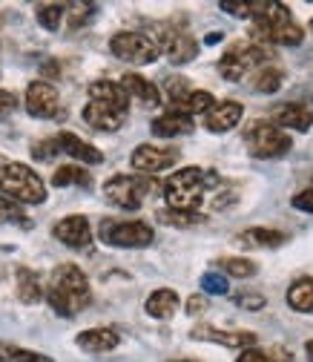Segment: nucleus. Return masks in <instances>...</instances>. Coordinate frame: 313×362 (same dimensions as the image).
I'll use <instances>...</instances> for the list:
<instances>
[{
    "label": "nucleus",
    "mask_w": 313,
    "mask_h": 362,
    "mask_svg": "<svg viewBox=\"0 0 313 362\" xmlns=\"http://www.w3.org/2000/svg\"><path fill=\"white\" fill-rule=\"evenodd\" d=\"M221 37H225V35H221V32H210V35L204 37V43H207V47H213V43H218Z\"/></svg>",
    "instance_id": "nucleus-43"
},
{
    "label": "nucleus",
    "mask_w": 313,
    "mask_h": 362,
    "mask_svg": "<svg viewBox=\"0 0 313 362\" xmlns=\"http://www.w3.org/2000/svg\"><path fill=\"white\" fill-rule=\"evenodd\" d=\"M271 124H276L279 129H299L307 132L313 127V110L305 104H279L271 112Z\"/></svg>",
    "instance_id": "nucleus-16"
},
{
    "label": "nucleus",
    "mask_w": 313,
    "mask_h": 362,
    "mask_svg": "<svg viewBox=\"0 0 313 362\" xmlns=\"http://www.w3.org/2000/svg\"><path fill=\"white\" fill-rule=\"evenodd\" d=\"M264 61H273V52L267 47H261V43L244 40V43H236V47H230L225 55H221L218 72L225 81H242L253 69H261Z\"/></svg>",
    "instance_id": "nucleus-7"
},
{
    "label": "nucleus",
    "mask_w": 313,
    "mask_h": 362,
    "mask_svg": "<svg viewBox=\"0 0 313 362\" xmlns=\"http://www.w3.org/2000/svg\"><path fill=\"white\" fill-rule=\"evenodd\" d=\"M236 362H293V354L285 348H244Z\"/></svg>",
    "instance_id": "nucleus-30"
},
{
    "label": "nucleus",
    "mask_w": 313,
    "mask_h": 362,
    "mask_svg": "<svg viewBox=\"0 0 313 362\" xmlns=\"http://www.w3.org/2000/svg\"><path fill=\"white\" fill-rule=\"evenodd\" d=\"M190 339L215 342V345H225V348L244 351V348H253L259 337H256L253 331H221V328H215V325H196V328L190 331Z\"/></svg>",
    "instance_id": "nucleus-14"
},
{
    "label": "nucleus",
    "mask_w": 313,
    "mask_h": 362,
    "mask_svg": "<svg viewBox=\"0 0 313 362\" xmlns=\"http://www.w3.org/2000/svg\"><path fill=\"white\" fill-rule=\"evenodd\" d=\"M83 121H86L89 127L101 129V132H115V129L124 127L126 112L118 110V107H110V104H104V101H89V104L83 107Z\"/></svg>",
    "instance_id": "nucleus-15"
},
{
    "label": "nucleus",
    "mask_w": 313,
    "mask_h": 362,
    "mask_svg": "<svg viewBox=\"0 0 313 362\" xmlns=\"http://www.w3.org/2000/svg\"><path fill=\"white\" fill-rule=\"evenodd\" d=\"M15 107H18V95L6 93V89H0V112H12Z\"/></svg>",
    "instance_id": "nucleus-41"
},
{
    "label": "nucleus",
    "mask_w": 313,
    "mask_h": 362,
    "mask_svg": "<svg viewBox=\"0 0 313 362\" xmlns=\"http://www.w3.org/2000/svg\"><path fill=\"white\" fill-rule=\"evenodd\" d=\"M15 279H18V299H20L23 305H37V302L43 299V285H40V279H37L35 270L18 267V270H15Z\"/></svg>",
    "instance_id": "nucleus-25"
},
{
    "label": "nucleus",
    "mask_w": 313,
    "mask_h": 362,
    "mask_svg": "<svg viewBox=\"0 0 313 362\" xmlns=\"http://www.w3.org/2000/svg\"><path fill=\"white\" fill-rule=\"evenodd\" d=\"M233 299H236L239 308H247V310H259V308L267 305V299H264L261 293H253V291H242V293H236Z\"/></svg>",
    "instance_id": "nucleus-39"
},
{
    "label": "nucleus",
    "mask_w": 313,
    "mask_h": 362,
    "mask_svg": "<svg viewBox=\"0 0 313 362\" xmlns=\"http://www.w3.org/2000/svg\"><path fill=\"white\" fill-rule=\"evenodd\" d=\"M288 236L282 230H273V228H250L244 233L236 236V245L247 247V250H256V247H279L285 245Z\"/></svg>",
    "instance_id": "nucleus-24"
},
{
    "label": "nucleus",
    "mask_w": 313,
    "mask_h": 362,
    "mask_svg": "<svg viewBox=\"0 0 313 362\" xmlns=\"http://www.w3.org/2000/svg\"><path fill=\"white\" fill-rule=\"evenodd\" d=\"M37 23L43 26V29H49V32H58V26H61V21H64V12H66V6L64 4H37Z\"/></svg>",
    "instance_id": "nucleus-33"
},
{
    "label": "nucleus",
    "mask_w": 313,
    "mask_h": 362,
    "mask_svg": "<svg viewBox=\"0 0 313 362\" xmlns=\"http://www.w3.org/2000/svg\"><path fill=\"white\" fill-rule=\"evenodd\" d=\"M55 141H58V150L64 156H72L75 161H83V164H101L104 161V153L98 147H93L89 141L78 139L75 132H58Z\"/></svg>",
    "instance_id": "nucleus-19"
},
{
    "label": "nucleus",
    "mask_w": 313,
    "mask_h": 362,
    "mask_svg": "<svg viewBox=\"0 0 313 362\" xmlns=\"http://www.w3.org/2000/svg\"><path fill=\"white\" fill-rule=\"evenodd\" d=\"M26 112L35 118H55L61 112V95H58L55 83L32 81L26 86Z\"/></svg>",
    "instance_id": "nucleus-11"
},
{
    "label": "nucleus",
    "mask_w": 313,
    "mask_h": 362,
    "mask_svg": "<svg viewBox=\"0 0 313 362\" xmlns=\"http://www.w3.org/2000/svg\"><path fill=\"white\" fill-rule=\"evenodd\" d=\"M150 190H153L150 175H124V173H118L104 185V196L121 210H138Z\"/></svg>",
    "instance_id": "nucleus-9"
},
{
    "label": "nucleus",
    "mask_w": 313,
    "mask_h": 362,
    "mask_svg": "<svg viewBox=\"0 0 313 362\" xmlns=\"http://www.w3.org/2000/svg\"><path fill=\"white\" fill-rule=\"evenodd\" d=\"M175 147H155V144H138L129 156V164L136 167L138 173H164L178 161Z\"/></svg>",
    "instance_id": "nucleus-12"
},
{
    "label": "nucleus",
    "mask_w": 313,
    "mask_h": 362,
    "mask_svg": "<svg viewBox=\"0 0 313 362\" xmlns=\"http://www.w3.org/2000/svg\"><path fill=\"white\" fill-rule=\"evenodd\" d=\"M288 305L299 313H313V276H302L288 288Z\"/></svg>",
    "instance_id": "nucleus-26"
},
{
    "label": "nucleus",
    "mask_w": 313,
    "mask_h": 362,
    "mask_svg": "<svg viewBox=\"0 0 313 362\" xmlns=\"http://www.w3.org/2000/svg\"><path fill=\"white\" fill-rule=\"evenodd\" d=\"M215 267H221L218 274H225V276H236V279H250V276H256V262H250V259H242V256H225V259H218V264Z\"/></svg>",
    "instance_id": "nucleus-29"
},
{
    "label": "nucleus",
    "mask_w": 313,
    "mask_h": 362,
    "mask_svg": "<svg viewBox=\"0 0 313 362\" xmlns=\"http://www.w3.org/2000/svg\"><path fill=\"white\" fill-rule=\"evenodd\" d=\"M193 118L178 112V110H167L161 112L158 118H153V132L158 135V139H175V135H187L193 132Z\"/></svg>",
    "instance_id": "nucleus-21"
},
{
    "label": "nucleus",
    "mask_w": 313,
    "mask_h": 362,
    "mask_svg": "<svg viewBox=\"0 0 313 362\" xmlns=\"http://www.w3.org/2000/svg\"><path fill=\"white\" fill-rule=\"evenodd\" d=\"M178 305H182V299H178V293L172 288H158L144 302V310H147V316H153V320H170V316L178 310Z\"/></svg>",
    "instance_id": "nucleus-22"
},
{
    "label": "nucleus",
    "mask_w": 313,
    "mask_h": 362,
    "mask_svg": "<svg viewBox=\"0 0 313 362\" xmlns=\"http://www.w3.org/2000/svg\"><path fill=\"white\" fill-rule=\"evenodd\" d=\"M213 107H215V98L207 93V89H193L187 104H184V112L193 118V115H207Z\"/></svg>",
    "instance_id": "nucleus-34"
},
{
    "label": "nucleus",
    "mask_w": 313,
    "mask_h": 362,
    "mask_svg": "<svg viewBox=\"0 0 313 362\" xmlns=\"http://www.w3.org/2000/svg\"><path fill=\"white\" fill-rule=\"evenodd\" d=\"M147 37L158 47V52H164L172 64H190L199 55V43L187 35V29L182 23H150L147 26Z\"/></svg>",
    "instance_id": "nucleus-5"
},
{
    "label": "nucleus",
    "mask_w": 313,
    "mask_h": 362,
    "mask_svg": "<svg viewBox=\"0 0 313 362\" xmlns=\"http://www.w3.org/2000/svg\"><path fill=\"white\" fill-rule=\"evenodd\" d=\"M158 218L164 221V224H170V228H190V224H199V221H204V216L201 213H178V210H158Z\"/></svg>",
    "instance_id": "nucleus-35"
},
{
    "label": "nucleus",
    "mask_w": 313,
    "mask_h": 362,
    "mask_svg": "<svg viewBox=\"0 0 313 362\" xmlns=\"http://www.w3.org/2000/svg\"><path fill=\"white\" fill-rule=\"evenodd\" d=\"M0 193L18 202L20 207L47 202V185H43V178L32 167H26L20 161H9V158H0Z\"/></svg>",
    "instance_id": "nucleus-4"
},
{
    "label": "nucleus",
    "mask_w": 313,
    "mask_h": 362,
    "mask_svg": "<svg viewBox=\"0 0 313 362\" xmlns=\"http://www.w3.org/2000/svg\"><path fill=\"white\" fill-rule=\"evenodd\" d=\"M204 308H207V299L201 293H196V296L187 299V313H201Z\"/></svg>",
    "instance_id": "nucleus-42"
},
{
    "label": "nucleus",
    "mask_w": 313,
    "mask_h": 362,
    "mask_svg": "<svg viewBox=\"0 0 313 362\" xmlns=\"http://www.w3.org/2000/svg\"><path fill=\"white\" fill-rule=\"evenodd\" d=\"M0 362H55V359L47 356V354H37V351L12 345V342H0Z\"/></svg>",
    "instance_id": "nucleus-31"
},
{
    "label": "nucleus",
    "mask_w": 313,
    "mask_h": 362,
    "mask_svg": "<svg viewBox=\"0 0 313 362\" xmlns=\"http://www.w3.org/2000/svg\"><path fill=\"white\" fill-rule=\"evenodd\" d=\"M43 296L49 299V308L58 316H75L89 302H93V288H89L86 274L78 264H58L49 276V288H43Z\"/></svg>",
    "instance_id": "nucleus-2"
},
{
    "label": "nucleus",
    "mask_w": 313,
    "mask_h": 362,
    "mask_svg": "<svg viewBox=\"0 0 313 362\" xmlns=\"http://www.w3.org/2000/svg\"><path fill=\"white\" fill-rule=\"evenodd\" d=\"M242 115H244V107H242L239 101H221V104H215V107L204 115V127H207L210 132H230V129L239 127Z\"/></svg>",
    "instance_id": "nucleus-17"
},
{
    "label": "nucleus",
    "mask_w": 313,
    "mask_h": 362,
    "mask_svg": "<svg viewBox=\"0 0 313 362\" xmlns=\"http://www.w3.org/2000/svg\"><path fill=\"white\" fill-rule=\"evenodd\" d=\"M218 9H221V12H230L233 18H253V15H256V0H253V4H236V0H221Z\"/></svg>",
    "instance_id": "nucleus-37"
},
{
    "label": "nucleus",
    "mask_w": 313,
    "mask_h": 362,
    "mask_svg": "<svg viewBox=\"0 0 313 362\" xmlns=\"http://www.w3.org/2000/svg\"><path fill=\"white\" fill-rule=\"evenodd\" d=\"M164 89H167V98H170V110L184 112V104H187V98H190V93H193L190 81H187V78H170ZM184 115H187V112H184Z\"/></svg>",
    "instance_id": "nucleus-32"
},
{
    "label": "nucleus",
    "mask_w": 313,
    "mask_h": 362,
    "mask_svg": "<svg viewBox=\"0 0 313 362\" xmlns=\"http://www.w3.org/2000/svg\"><path fill=\"white\" fill-rule=\"evenodd\" d=\"M110 49L115 58L126 61V64H138V66H147V64H155L158 61V47L144 35V32H118L112 40H110Z\"/></svg>",
    "instance_id": "nucleus-10"
},
{
    "label": "nucleus",
    "mask_w": 313,
    "mask_h": 362,
    "mask_svg": "<svg viewBox=\"0 0 313 362\" xmlns=\"http://www.w3.org/2000/svg\"><path fill=\"white\" fill-rule=\"evenodd\" d=\"M218 185L215 173H204L201 167H184L172 173L164 181V199L170 204V210L178 213H199V207L204 204V196L210 187Z\"/></svg>",
    "instance_id": "nucleus-3"
},
{
    "label": "nucleus",
    "mask_w": 313,
    "mask_h": 362,
    "mask_svg": "<svg viewBox=\"0 0 313 362\" xmlns=\"http://www.w3.org/2000/svg\"><path fill=\"white\" fill-rule=\"evenodd\" d=\"M32 156H35L37 161H49V158L61 156L58 141H55V139H47V141H37V144H32Z\"/></svg>",
    "instance_id": "nucleus-38"
},
{
    "label": "nucleus",
    "mask_w": 313,
    "mask_h": 362,
    "mask_svg": "<svg viewBox=\"0 0 313 362\" xmlns=\"http://www.w3.org/2000/svg\"><path fill=\"white\" fill-rule=\"evenodd\" d=\"M52 187H93V175L78 164H64L52 175Z\"/></svg>",
    "instance_id": "nucleus-27"
},
{
    "label": "nucleus",
    "mask_w": 313,
    "mask_h": 362,
    "mask_svg": "<svg viewBox=\"0 0 313 362\" xmlns=\"http://www.w3.org/2000/svg\"><path fill=\"white\" fill-rule=\"evenodd\" d=\"M121 86H124L126 98H136L141 107H158V104H161L158 86H155L153 81H147L144 75H138V72H126V75L121 78Z\"/></svg>",
    "instance_id": "nucleus-20"
},
{
    "label": "nucleus",
    "mask_w": 313,
    "mask_h": 362,
    "mask_svg": "<svg viewBox=\"0 0 313 362\" xmlns=\"http://www.w3.org/2000/svg\"><path fill=\"white\" fill-rule=\"evenodd\" d=\"M43 72H47V75H58V66L55 64H43Z\"/></svg>",
    "instance_id": "nucleus-45"
},
{
    "label": "nucleus",
    "mask_w": 313,
    "mask_h": 362,
    "mask_svg": "<svg viewBox=\"0 0 313 362\" xmlns=\"http://www.w3.org/2000/svg\"><path fill=\"white\" fill-rule=\"evenodd\" d=\"M170 362H201V359H190V356H184V359H170Z\"/></svg>",
    "instance_id": "nucleus-46"
},
{
    "label": "nucleus",
    "mask_w": 313,
    "mask_h": 362,
    "mask_svg": "<svg viewBox=\"0 0 313 362\" xmlns=\"http://www.w3.org/2000/svg\"><path fill=\"white\" fill-rule=\"evenodd\" d=\"M290 204H293L296 210H302V213H313V185L305 187V190H299V193L290 199Z\"/></svg>",
    "instance_id": "nucleus-40"
},
{
    "label": "nucleus",
    "mask_w": 313,
    "mask_h": 362,
    "mask_svg": "<svg viewBox=\"0 0 313 362\" xmlns=\"http://www.w3.org/2000/svg\"><path fill=\"white\" fill-rule=\"evenodd\" d=\"M52 236L72 250H86L93 245V224L86 216H66L52 228Z\"/></svg>",
    "instance_id": "nucleus-13"
},
{
    "label": "nucleus",
    "mask_w": 313,
    "mask_h": 362,
    "mask_svg": "<svg viewBox=\"0 0 313 362\" xmlns=\"http://www.w3.org/2000/svg\"><path fill=\"white\" fill-rule=\"evenodd\" d=\"M253 43H282V47H299L305 29L293 21V12L276 0H256V15L250 18Z\"/></svg>",
    "instance_id": "nucleus-1"
},
{
    "label": "nucleus",
    "mask_w": 313,
    "mask_h": 362,
    "mask_svg": "<svg viewBox=\"0 0 313 362\" xmlns=\"http://www.w3.org/2000/svg\"><path fill=\"white\" fill-rule=\"evenodd\" d=\"M201 291L207 296H225L230 291V282L225 274H218V270H207V274L201 276Z\"/></svg>",
    "instance_id": "nucleus-36"
},
{
    "label": "nucleus",
    "mask_w": 313,
    "mask_h": 362,
    "mask_svg": "<svg viewBox=\"0 0 313 362\" xmlns=\"http://www.w3.org/2000/svg\"><path fill=\"white\" fill-rule=\"evenodd\" d=\"M282 83H285V72L282 69H276V66H261L256 75H253V93H261V95H273V93H279L282 89Z\"/></svg>",
    "instance_id": "nucleus-28"
},
{
    "label": "nucleus",
    "mask_w": 313,
    "mask_h": 362,
    "mask_svg": "<svg viewBox=\"0 0 313 362\" xmlns=\"http://www.w3.org/2000/svg\"><path fill=\"white\" fill-rule=\"evenodd\" d=\"M310 35H313V21H310Z\"/></svg>",
    "instance_id": "nucleus-47"
},
{
    "label": "nucleus",
    "mask_w": 313,
    "mask_h": 362,
    "mask_svg": "<svg viewBox=\"0 0 313 362\" xmlns=\"http://www.w3.org/2000/svg\"><path fill=\"white\" fill-rule=\"evenodd\" d=\"M305 354H307V359L313 362V339H307V342H305Z\"/></svg>",
    "instance_id": "nucleus-44"
},
{
    "label": "nucleus",
    "mask_w": 313,
    "mask_h": 362,
    "mask_svg": "<svg viewBox=\"0 0 313 362\" xmlns=\"http://www.w3.org/2000/svg\"><path fill=\"white\" fill-rule=\"evenodd\" d=\"M98 236L110 247H124V250H138L150 247L155 239V230L147 221H118V218H104Z\"/></svg>",
    "instance_id": "nucleus-8"
},
{
    "label": "nucleus",
    "mask_w": 313,
    "mask_h": 362,
    "mask_svg": "<svg viewBox=\"0 0 313 362\" xmlns=\"http://www.w3.org/2000/svg\"><path fill=\"white\" fill-rule=\"evenodd\" d=\"M89 101H104L110 107H118L124 112H129V98L124 93V86L115 81H95L89 83Z\"/></svg>",
    "instance_id": "nucleus-23"
},
{
    "label": "nucleus",
    "mask_w": 313,
    "mask_h": 362,
    "mask_svg": "<svg viewBox=\"0 0 313 362\" xmlns=\"http://www.w3.org/2000/svg\"><path fill=\"white\" fill-rule=\"evenodd\" d=\"M75 342L86 354H107L121 345V334L115 328H86L75 337Z\"/></svg>",
    "instance_id": "nucleus-18"
},
{
    "label": "nucleus",
    "mask_w": 313,
    "mask_h": 362,
    "mask_svg": "<svg viewBox=\"0 0 313 362\" xmlns=\"http://www.w3.org/2000/svg\"><path fill=\"white\" fill-rule=\"evenodd\" d=\"M244 144L256 158H282L293 147L290 135L264 118H256L244 127Z\"/></svg>",
    "instance_id": "nucleus-6"
}]
</instances>
